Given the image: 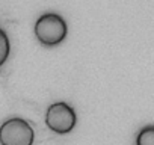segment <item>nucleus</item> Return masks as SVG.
<instances>
[{
    "instance_id": "1",
    "label": "nucleus",
    "mask_w": 154,
    "mask_h": 145,
    "mask_svg": "<svg viewBox=\"0 0 154 145\" xmlns=\"http://www.w3.org/2000/svg\"><path fill=\"white\" fill-rule=\"evenodd\" d=\"M35 36L44 47L59 45L68 35V26L62 15L56 12H44L35 21Z\"/></svg>"
},
{
    "instance_id": "2",
    "label": "nucleus",
    "mask_w": 154,
    "mask_h": 145,
    "mask_svg": "<svg viewBox=\"0 0 154 145\" xmlns=\"http://www.w3.org/2000/svg\"><path fill=\"white\" fill-rule=\"evenodd\" d=\"M35 131L23 118H9L0 125V145H33Z\"/></svg>"
},
{
    "instance_id": "3",
    "label": "nucleus",
    "mask_w": 154,
    "mask_h": 145,
    "mask_svg": "<svg viewBox=\"0 0 154 145\" xmlns=\"http://www.w3.org/2000/svg\"><path fill=\"white\" fill-rule=\"evenodd\" d=\"M77 124V115L74 109L65 103L57 101L47 107L45 112V125L56 134H68L74 130Z\"/></svg>"
},
{
    "instance_id": "4",
    "label": "nucleus",
    "mask_w": 154,
    "mask_h": 145,
    "mask_svg": "<svg viewBox=\"0 0 154 145\" xmlns=\"http://www.w3.org/2000/svg\"><path fill=\"white\" fill-rule=\"evenodd\" d=\"M11 53V42H9V36L8 33L0 27V68H2Z\"/></svg>"
},
{
    "instance_id": "5",
    "label": "nucleus",
    "mask_w": 154,
    "mask_h": 145,
    "mask_svg": "<svg viewBox=\"0 0 154 145\" xmlns=\"http://www.w3.org/2000/svg\"><path fill=\"white\" fill-rule=\"evenodd\" d=\"M136 145H154V125H145L136 134Z\"/></svg>"
}]
</instances>
